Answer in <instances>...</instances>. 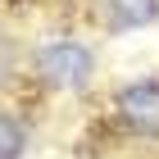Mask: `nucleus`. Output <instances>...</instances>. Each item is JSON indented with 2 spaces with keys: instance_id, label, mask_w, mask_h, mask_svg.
<instances>
[{
  "instance_id": "nucleus-1",
  "label": "nucleus",
  "mask_w": 159,
  "mask_h": 159,
  "mask_svg": "<svg viewBox=\"0 0 159 159\" xmlns=\"http://www.w3.org/2000/svg\"><path fill=\"white\" fill-rule=\"evenodd\" d=\"M91 68H96V59H91V50L77 46V41H50L37 55V73L46 77L50 86H59V91L86 86L91 82Z\"/></svg>"
},
{
  "instance_id": "nucleus-4",
  "label": "nucleus",
  "mask_w": 159,
  "mask_h": 159,
  "mask_svg": "<svg viewBox=\"0 0 159 159\" xmlns=\"http://www.w3.org/2000/svg\"><path fill=\"white\" fill-rule=\"evenodd\" d=\"M23 146H27V127L5 114V123H0V159H18Z\"/></svg>"
},
{
  "instance_id": "nucleus-3",
  "label": "nucleus",
  "mask_w": 159,
  "mask_h": 159,
  "mask_svg": "<svg viewBox=\"0 0 159 159\" xmlns=\"http://www.w3.org/2000/svg\"><path fill=\"white\" fill-rule=\"evenodd\" d=\"M105 18L114 32H136L159 18V0H105Z\"/></svg>"
},
{
  "instance_id": "nucleus-2",
  "label": "nucleus",
  "mask_w": 159,
  "mask_h": 159,
  "mask_svg": "<svg viewBox=\"0 0 159 159\" xmlns=\"http://www.w3.org/2000/svg\"><path fill=\"white\" fill-rule=\"evenodd\" d=\"M118 114L136 136H159V82H132L118 91Z\"/></svg>"
}]
</instances>
